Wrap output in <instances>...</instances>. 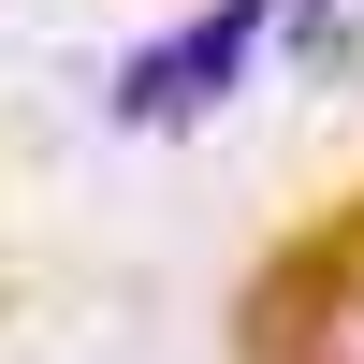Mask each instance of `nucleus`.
I'll return each mask as SVG.
<instances>
[{
    "label": "nucleus",
    "mask_w": 364,
    "mask_h": 364,
    "mask_svg": "<svg viewBox=\"0 0 364 364\" xmlns=\"http://www.w3.org/2000/svg\"><path fill=\"white\" fill-rule=\"evenodd\" d=\"M262 364H364V262H306L262 321Z\"/></svg>",
    "instance_id": "2"
},
{
    "label": "nucleus",
    "mask_w": 364,
    "mask_h": 364,
    "mask_svg": "<svg viewBox=\"0 0 364 364\" xmlns=\"http://www.w3.org/2000/svg\"><path fill=\"white\" fill-rule=\"evenodd\" d=\"M262 29H277V0H219V15H190L175 44H146L132 73H117V117L132 132H175V117H219L233 73L262 58Z\"/></svg>",
    "instance_id": "1"
},
{
    "label": "nucleus",
    "mask_w": 364,
    "mask_h": 364,
    "mask_svg": "<svg viewBox=\"0 0 364 364\" xmlns=\"http://www.w3.org/2000/svg\"><path fill=\"white\" fill-rule=\"evenodd\" d=\"M277 29H291V58H306L321 87L364 73V0H277Z\"/></svg>",
    "instance_id": "3"
}]
</instances>
